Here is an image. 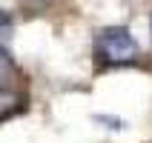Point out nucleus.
<instances>
[{
  "mask_svg": "<svg viewBox=\"0 0 152 143\" xmlns=\"http://www.w3.org/2000/svg\"><path fill=\"white\" fill-rule=\"evenodd\" d=\"M98 52H101V57L109 60V63H129V60L138 57V43H135V37L129 34V29L115 26V29H106V32L101 34Z\"/></svg>",
  "mask_w": 152,
  "mask_h": 143,
  "instance_id": "obj_1",
  "label": "nucleus"
},
{
  "mask_svg": "<svg viewBox=\"0 0 152 143\" xmlns=\"http://www.w3.org/2000/svg\"><path fill=\"white\" fill-rule=\"evenodd\" d=\"M12 32H15V20L6 9H0V37L6 40V37H12Z\"/></svg>",
  "mask_w": 152,
  "mask_h": 143,
  "instance_id": "obj_2",
  "label": "nucleus"
},
{
  "mask_svg": "<svg viewBox=\"0 0 152 143\" xmlns=\"http://www.w3.org/2000/svg\"><path fill=\"white\" fill-rule=\"evenodd\" d=\"M0 69H12V60H9V54L3 49H0Z\"/></svg>",
  "mask_w": 152,
  "mask_h": 143,
  "instance_id": "obj_3",
  "label": "nucleus"
},
{
  "mask_svg": "<svg viewBox=\"0 0 152 143\" xmlns=\"http://www.w3.org/2000/svg\"><path fill=\"white\" fill-rule=\"evenodd\" d=\"M23 3H29V6H46V3H52V0H23Z\"/></svg>",
  "mask_w": 152,
  "mask_h": 143,
  "instance_id": "obj_4",
  "label": "nucleus"
},
{
  "mask_svg": "<svg viewBox=\"0 0 152 143\" xmlns=\"http://www.w3.org/2000/svg\"><path fill=\"white\" fill-rule=\"evenodd\" d=\"M0 94H3V83H0Z\"/></svg>",
  "mask_w": 152,
  "mask_h": 143,
  "instance_id": "obj_5",
  "label": "nucleus"
}]
</instances>
